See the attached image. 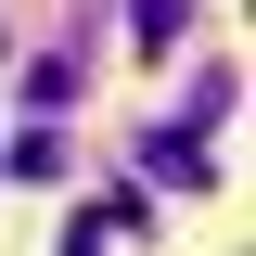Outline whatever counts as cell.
I'll use <instances>...</instances> for the list:
<instances>
[{
	"label": "cell",
	"instance_id": "cell-2",
	"mask_svg": "<svg viewBox=\"0 0 256 256\" xmlns=\"http://www.w3.org/2000/svg\"><path fill=\"white\" fill-rule=\"evenodd\" d=\"M128 26H141V52H180V0H128Z\"/></svg>",
	"mask_w": 256,
	"mask_h": 256
},
{
	"label": "cell",
	"instance_id": "cell-1",
	"mask_svg": "<svg viewBox=\"0 0 256 256\" xmlns=\"http://www.w3.org/2000/svg\"><path fill=\"white\" fill-rule=\"evenodd\" d=\"M141 166H154V180H180V192H192V180H205V141H192V128H154V141H141Z\"/></svg>",
	"mask_w": 256,
	"mask_h": 256
}]
</instances>
